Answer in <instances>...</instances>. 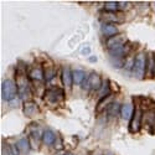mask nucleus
I'll list each match as a JSON object with an SVG mask.
<instances>
[{
	"mask_svg": "<svg viewBox=\"0 0 155 155\" xmlns=\"http://www.w3.org/2000/svg\"><path fill=\"white\" fill-rule=\"evenodd\" d=\"M18 94H19L18 83H15V81H12L10 78L4 80L2 83V97H3V99L6 102H12V101L16 99Z\"/></svg>",
	"mask_w": 155,
	"mask_h": 155,
	"instance_id": "nucleus-1",
	"label": "nucleus"
},
{
	"mask_svg": "<svg viewBox=\"0 0 155 155\" xmlns=\"http://www.w3.org/2000/svg\"><path fill=\"white\" fill-rule=\"evenodd\" d=\"M134 74L138 80H144V77L148 72V57L145 52H139L135 56V62H134Z\"/></svg>",
	"mask_w": 155,
	"mask_h": 155,
	"instance_id": "nucleus-2",
	"label": "nucleus"
},
{
	"mask_svg": "<svg viewBox=\"0 0 155 155\" xmlns=\"http://www.w3.org/2000/svg\"><path fill=\"white\" fill-rule=\"evenodd\" d=\"M29 77L24 76V74H19L18 76V88H19V96L22 101L25 102H30L32 98V92L29 84Z\"/></svg>",
	"mask_w": 155,
	"mask_h": 155,
	"instance_id": "nucleus-3",
	"label": "nucleus"
},
{
	"mask_svg": "<svg viewBox=\"0 0 155 155\" xmlns=\"http://www.w3.org/2000/svg\"><path fill=\"white\" fill-rule=\"evenodd\" d=\"M44 98L48 104H57L60 101L64 98V93L62 91V88L60 87H50L46 89Z\"/></svg>",
	"mask_w": 155,
	"mask_h": 155,
	"instance_id": "nucleus-4",
	"label": "nucleus"
},
{
	"mask_svg": "<svg viewBox=\"0 0 155 155\" xmlns=\"http://www.w3.org/2000/svg\"><path fill=\"white\" fill-rule=\"evenodd\" d=\"M141 118H143V112L138 107L134 110V114L132 119L129 120V130L130 133H138L141 128Z\"/></svg>",
	"mask_w": 155,
	"mask_h": 155,
	"instance_id": "nucleus-5",
	"label": "nucleus"
},
{
	"mask_svg": "<svg viewBox=\"0 0 155 155\" xmlns=\"http://www.w3.org/2000/svg\"><path fill=\"white\" fill-rule=\"evenodd\" d=\"M107 48L109 51H113V50H117L119 47H123L124 45H127V37L122 34L117 35V36H113L110 38H107Z\"/></svg>",
	"mask_w": 155,
	"mask_h": 155,
	"instance_id": "nucleus-6",
	"label": "nucleus"
},
{
	"mask_svg": "<svg viewBox=\"0 0 155 155\" xmlns=\"http://www.w3.org/2000/svg\"><path fill=\"white\" fill-rule=\"evenodd\" d=\"M28 77L31 81L35 82H42L45 80V71L41 66H32L28 71Z\"/></svg>",
	"mask_w": 155,
	"mask_h": 155,
	"instance_id": "nucleus-7",
	"label": "nucleus"
},
{
	"mask_svg": "<svg viewBox=\"0 0 155 155\" xmlns=\"http://www.w3.org/2000/svg\"><path fill=\"white\" fill-rule=\"evenodd\" d=\"M101 31L107 38H110L113 36L119 35V31H118L117 26H115L114 24H108V22H103L101 25Z\"/></svg>",
	"mask_w": 155,
	"mask_h": 155,
	"instance_id": "nucleus-8",
	"label": "nucleus"
},
{
	"mask_svg": "<svg viewBox=\"0 0 155 155\" xmlns=\"http://www.w3.org/2000/svg\"><path fill=\"white\" fill-rule=\"evenodd\" d=\"M88 81H89V86H91V89L92 91H96V92H99L101 88L103 86V82H102V78L101 76L96 72H91L88 76Z\"/></svg>",
	"mask_w": 155,
	"mask_h": 155,
	"instance_id": "nucleus-9",
	"label": "nucleus"
},
{
	"mask_svg": "<svg viewBox=\"0 0 155 155\" xmlns=\"http://www.w3.org/2000/svg\"><path fill=\"white\" fill-rule=\"evenodd\" d=\"M61 80H62V83L63 86L71 89L72 88V84H73V76H72V71L67 67H63L62 68V73H61Z\"/></svg>",
	"mask_w": 155,
	"mask_h": 155,
	"instance_id": "nucleus-10",
	"label": "nucleus"
},
{
	"mask_svg": "<svg viewBox=\"0 0 155 155\" xmlns=\"http://www.w3.org/2000/svg\"><path fill=\"white\" fill-rule=\"evenodd\" d=\"M134 110H135V108L133 107V104H130V103H124V104H122V108H120V117L124 120H130L134 114Z\"/></svg>",
	"mask_w": 155,
	"mask_h": 155,
	"instance_id": "nucleus-11",
	"label": "nucleus"
},
{
	"mask_svg": "<svg viewBox=\"0 0 155 155\" xmlns=\"http://www.w3.org/2000/svg\"><path fill=\"white\" fill-rule=\"evenodd\" d=\"M37 113H38V106L35 102L30 101V102L24 103V114L26 115V117H34Z\"/></svg>",
	"mask_w": 155,
	"mask_h": 155,
	"instance_id": "nucleus-12",
	"label": "nucleus"
},
{
	"mask_svg": "<svg viewBox=\"0 0 155 155\" xmlns=\"http://www.w3.org/2000/svg\"><path fill=\"white\" fill-rule=\"evenodd\" d=\"M56 140H57V137L51 129H46L42 133V143L45 145H54L56 143Z\"/></svg>",
	"mask_w": 155,
	"mask_h": 155,
	"instance_id": "nucleus-13",
	"label": "nucleus"
},
{
	"mask_svg": "<svg viewBox=\"0 0 155 155\" xmlns=\"http://www.w3.org/2000/svg\"><path fill=\"white\" fill-rule=\"evenodd\" d=\"M72 76H73V83L77 84V86H82L83 82L87 78L86 72L83 70H74V71H72Z\"/></svg>",
	"mask_w": 155,
	"mask_h": 155,
	"instance_id": "nucleus-14",
	"label": "nucleus"
},
{
	"mask_svg": "<svg viewBox=\"0 0 155 155\" xmlns=\"http://www.w3.org/2000/svg\"><path fill=\"white\" fill-rule=\"evenodd\" d=\"M120 108H122V106L119 104V103H117V102H110V104H109L108 108L106 109V110H107V115H108L109 118L117 117L118 113L120 114Z\"/></svg>",
	"mask_w": 155,
	"mask_h": 155,
	"instance_id": "nucleus-15",
	"label": "nucleus"
},
{
	"mask_svg": "<svg viewBox=\"0 0 155 155\" xmlns=\"http://www.w3.org/2000/svg\"><path fill=\"white\" fill-rule=\"evenodd\" d=\"M101 16L102 19H104L106 21L104 22H108V24H113V22H120L122 20H119V16L117 12H108V11H103L101 12Z\"/></svg>",
	"mask_w": 155,
	"mask_h": 155,
	"instance_id": "nucleus-16",
	"label": "nucleus"
},
{
	"mask_svg": "<svg viewBox=\"0 0 155 155\" xmlns=\"http://www.w3.org/2000/svg\"><path fill=\"white\" fill-rule=\"evenodd\" d=\"M16 147H18V149H19V151L21 154H28L30 151V148H31L30 140L28 138H21L16 143Z\"/></svg>",
	"mask_w": 155,
	"mask_h": 155,
	"instance_id": "nucleus-17",
	"label": "nucleus"
},
{
	"mask_svg": "<svg viewBox=\"0 0 155 155\" xmlns=\"http://www.w3.org/2000/svg\"><path fill=\"white\" fill-rule=\"evenodd\" d=\"M119 10H120V6H119V3H117V2H107V3H104V11L118 12Z\"/></svg>",
	"mask_w": 155,
	"mask_h": 155,
	"instance_id": "nucleus-18",
	"label": "nucleus"
},
{
	"mask_svg": "<svg viewBox=\"0 0 155 155\" xmlns=\"http://www.w3.org/2000/svg\"><path fill=\"white\" fill-rule=\"evenodd\" d=\"M147 74L154 77L155 76V54H151L148 58V72Z\"/></svg>",
	"mask_w": 155,
	"mask_h": 155,
	"instance_id": "nucleus-19",
	"label": "nucleus"
},
{
	"mask_svg": "<svg viewBox=\"0 0 155 155\" xmlns=\"http://www.w3.org/2000/svg\"><path fill=\"white\" fill-rule=\"evenodd\" d=\"M2 155H15V145L8 144L4 141L2 148Z\"/></svg>",
	"mask_w": 155,
	"mask_h": 155,
	"instance_id": "nucleus-20",
	"label": "nucleus"
},
{
	"mask_svg": "<svg viewBox=\"0 0 155 155\" xmlns=\"http://www.w3.org/2000/svg\"><path fill=\"white\" fill-rule=\"evenodd\" d=\"M108 98L109 97H104V98H101V101L98 102V104H97V112H101L102 109H107L108 106L110 104V103L108 102Z\"/></svg>",
	"mask_w": 155,
	"mask_h": 155,
	"instance_id": "nucleus-21",
	"label": "nucleus"
},
{
	"mask_svg": "<svg viewBox=\"0 0 155 155\" xmlns=\"http://www.w3.org/2000/svg\"><path fill=\"white\" fill-rule=\"evenodd\" d=\"M102 98H104V97H108V94L110 93V89H109V83L108 82H104L101 88V91H99Z\"/></svg>",
	"mask_w": 155,
	"mask_h": 155,
	"instance_id": "nucleus-22",
	"label": "nucleus"
},
{
	"mask_svg": "<svg viewBox=\"0 0 155 155\" xmlns=\"http://www.w3.org/2000/svg\"><path fill=\"white\" fill-rule=\"evenodd\" d=\"M55 77V71L54 68H48V70H45V80L48 82L51 81Z\"/></svg>",
	"mask_w": 155,
	"mask_h": 155,
	"instance_id": "nucleus-23",
	"label": "nucleus"
},
{
	"mask_svg": "<svg viewBox=\"0 0 155 155\" xmlns=\"http://www.w3.org/2000/svg\"><path fill=\"white\" fill-rule=\"evenodd\" d=\"M89 51H91V50H89V47H84V50L82 51V54L83 55H87V54H89Z\"/></svg>",
	"mask_w": 155,
	"mask_h": 155,
	"instance_id": "nucleus-24",
	"label": "nucleus"
},
{
	"mask_svg": "<svg viewBox=\"0 0 155 155\" xmlns=\"http://www.w3.org/2000/svg\"><path fill=\"white\" fill-rule=\"evenodd\" d=\"M89 61H91V62H96V57H94V56H92V57H89Z\"/></svg>",
	"mask_w": 155,
	"mask_h": 155,
	"instance_id": "nucleus-25",
	"label": "nucleus"
},
{
	"mask_svg": "<svg viewBox=\"0 0 155 155\" xmlns=\"http://www.w3.org/2000/svg\"><path fill=\"white\" fill-rule=\"evenodd\" d=\"M64 155H73L72 153H64Z\"/></svg>",
	"mask_w": 155,
	"mask_h": 155,
	"instance_id": "nucleus-26",
	"label": "nucleus"
},
{
	"mask_svg": "<svg viewBox=\"0 0 155 155\" xmlns=\"http://www.w3.org/2000/svg\"><path fill=\"white\" fill-rule=\"evenodd\" d=\"M55 155H64V154H61V153H60V154H55Z\"/></svg>",
	"mask_w": 155,
	"mask_h": 155,
	"instance_id": "nucleus-27",
	"label": "nucleus"
}]
</instances>
